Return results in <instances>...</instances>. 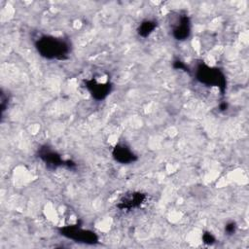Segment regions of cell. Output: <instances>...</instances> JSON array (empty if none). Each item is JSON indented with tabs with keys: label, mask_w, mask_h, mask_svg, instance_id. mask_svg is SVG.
<instances>
[{
	"label": "cell",
	"mask_w": 249,
	"mask_h": 249,
	"mask_svg": "<svg viewBox=\"0 0 249 249\" xmlns=\"http://www.w3.org/2000/svg\"><path fill=\"white\" fill-rule=\"evenodd\" d=\"M35 47L38 53L48 59H65L70 53V44L68 41L53 36H42Z\"/></svg>",
	"instance_id": "cell-1"
},
{
	"label": "cell",
	"mask_w": 249,
	"mask_h": 249,
	"mask_svg": "<svg viewBox=\"0 0 249 249\" xmlns=\"http://www.w3.org/2000/svg\"><path fill=\"white\" fill-rule=\"evenodd\" d=\"M195 76L200 84L208 87H217L224 94L226 90V76L219 68L200 63L196 68Z\"/></svg>",
	"instance_id": "cell-2"
},
{
	"label": "cell",
	"mask_w": 249,
	"mask_h": 249,
	"mask_svg": "<svg viewBox=\"0 0 249 249\" xmlns=\"http://www.w3.org/2000/svg\"><path fill=\"white\" fill-rule=\"evenodd\" d=\"M60 233L65 237L85 243H94L98 240L93 231L83 230L78 226H66L60 229Z\"/></svg>",
	"instance_id": "cell-3"
},
{
	"label": "cell",
	"mask_w": 249,
	"mask_h": 249,
	"mask_svg": "<svg viewBox=\"0 0 249 249\" xmlns=\"http://www.w3.org/2000/svg\"><path fill=\"white\" fill-rule=\"evenodd\" d=\"M38 155H39V158L49 167L55 168V167L60 166V165H65V166H68V167H72V166L75 165V163L70 161V160H63L57 153H55L54 151H53L52 149H50L47 146H44V147L40 148Z\"/></svg>",
	"instance_id": "cell-4"
},
{
	"label": "cell",
	"mask_w": 249,
	"mask_h": 249,
	"mask_svg": "<svg viewBox=\"0 0 249 249\" xmlns=\"http://www.w3.org/2000/svg\"><path fill=\"white\" fill-rule=\"evenodd\" d=\"M86 88L89 89L90 94L96 100L104 99L111 91V84L109 82L99 83L95 79L86 80L85 81Z\"/></svg>",
	"instance_id": "cell-5"
},
{
	"label": "cell",
	"mask_w": 249,
	"mask_h": 249,
	"mask_svg": "<svg viewBox=\"0 0 249 249\" xmlns=\"http://www.w3.org/2000/svg\"><path fill=\"white\" fill-rule=\"evenodd\" d=\"M191 34V20L187 15H180L172 28V35L178 41H184Z\"/></svg>",
	"instance_id": "cell-6"
},
{
	"label": "cell",
	"mask_w": 249,
	"mask_h": 249,
	"mask_svg": "<svg viewBox=\"0 0 249 249\" xmlns=\"http://www.w3.org/2000/svg\"><path fill=\"white\" fill-rule=\"evenodd\" d=\"M113 158L120 163H130L137 160V157L132 153V151L124 144H118L114 147L112 151Z\"/></svg>",
	"instance_id": "cell-7"
},
{
	"label": "cell",
	"mask_w": 249,
	"mask_h": 249,
	"mask_svg": "<svg viewBox=\"0 0 249 249\" xmlns=\"http://www.w3.org/2000/svg\"><path fill=\"white\" fill-rule=\"evenodd\" d=\"M145 195L141 193H133L124 196L117 205L122 210H130L140 206L145 201Z\"/></svg>",
	"instance_id": "cell-8"
},
{
	"label": "cell",
	"mask_w": 249,
	"mask_h": 249,
	"mask_svg": "<svg viewBox=\"0 0 249 249\" xmlns=\"http://www.w3.org/2000/svg\"><path fill=\"white\" fill-rule=\"evenodd\" d=\"M157 27V22L155 20H152V19H146V20H143L138 28H137V33L143 37V38H146L148 37L154 30L155 28Z\"/></svg>",
	"instance_id": "cell-9"
},
{
	"label": "cell",
	"mask_w": 249,
	"mask_h": 249,
	"mask_svg": "<svg viewBox=\"0 0 249 249\" xmlns=\"http://www.w3.org/2000/svg\"><path fill=\"white\" fill-rule=\"evenodd\" d=\"M202 239H203V241H204L205 243H208V244H212V243L215 241L214 236H213L211 233H209V232L203 233Z\"/></svg>",
	"instance_id": "cell-10"
},
{
	"label": "cell",
	"mask_w": 249,
	"mask_h": 249,
	"mask_svg": "<svg viewBox=\"0 0 249 249\" xmlns=\"http://www.w3.org/2000/svg\"><path fill=\"white\" fill-rule=\"evenodd\" d=\"M235 228H236L235 223H234V222H231V223H229V224L226 226V231H227L229 234H231V233L234 232Z\"/></svg>",
	"instance_id": "cell-11"
},
{
	"label": "cell",
	"mask_w": 249,
	"mask_h": 249,
	"mask_svg": "<svg viewBox=\"0 0 249 249\" xmlns=\"http://www.w3.org/2000/svg\"><path fill=\"white\" fill-rule=\"evenodd\" d=\"M227 106H228L227 103L224 102V103H222V104L220 105V109H221V110H226V109H227Z\"/></svg>",
	"instance_id": "cell-12"
}]
</instances>
